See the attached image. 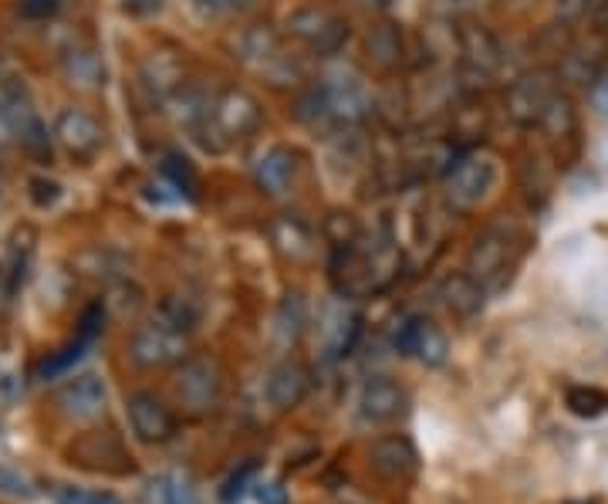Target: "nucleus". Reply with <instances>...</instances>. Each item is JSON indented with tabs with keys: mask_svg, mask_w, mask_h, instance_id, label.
Segmentation results:
<instances>
[{
	"mask_svg": "<svg viewBox=\"0 0 608 504\" xmlns=\"http://www.w3.org/2000/svg\"><path fill=\"white\" fill-rule=\"evenodd\" d=\"M159 504H199V501H196V488H193L186 478L173 474V478L162 481V497H159Z\"/></svg>",
	"mask_w": 608,
	"mask_h": 504,
	"instance_id": "nucleus-26",
	"label": "nucleus"
},
{
	"mask_svg": "<svg viewBox=\"0 0 608 504\" xmlns=\"http://www.w3.org/2000/svg\"><path fill=\"white\" fill-rule=\"evenodd\" d=\"M321 95H324V105H329V115H332V123L335 129L342 126H358L365 123L372 115V95L369 89H365L355 75H342V79H329L321 85Z\"/></svg>",
	"mask_w": 608,
	"mask_h": 504,
	"instance_id": "nucleus-7",
	"label": "nucleus"
},
{
	"mask_svg": "<svg viewBox=\"0 0 608 504\" xmlns=\"http://www.w3.org/2000/svg\"><path fill=\"white\" fill-rule=\"evenodd\" d=\"M395 345V353L405 356V359H420L423 366H443L446 356H450V339H446V332L423 319V316H413V319H405L392 339Z\"/></svg>",
	"mask_w": 608,
	"mask_h": 504,
	"instance_id": "nucleus-6",
	"label": "nucleus"
},
{
	"mask_svg": "<svg viewBox=\"0 0 608 504\" xmlns=\"http://www.w3.org/2000/svg\"><path fill=\"white\" fill-rule=\"evenodd\" d=\"M460 48H463L467 68L473 75H480V79H491V75L501 68V45L483 24H463L460 27Z\"/></svg>",
	"mask_w": 608,
	"mask_h": 504,
	"instance_id": "nucleus-14",
	"label": "nucleus"
},
{
	"mask_svg": "<svg viewBox=\"0 0 608 504\" xmlns=\"http://www.w3.org/2000/svg\"><path fill=\"white\" fill-rule=\"evenodd\" d=\"M186 332L176 329L173 322L159 319V322H149L142 325L136 335H133V359L139 366H173L180 359H186Z\"/></svg>",
	"mask_w": 608,
	"mask_h": 504,
	"instance_id": "nucleus-4",
	"label": "nucleus"
},
{
	"mask_svg": "<svg viewBox=\"0 0 608 504\" xmlns=\"http://www.w3.org/2000/svg\"><path fill=\"white\" fill-rule=\"evenodd\" d=\"M592 8H595V0H558L554 14L561 24H578L585 14H592Z\"/></svg>",
	"mask_w": 608,
	"mask_h": 504,
	"instance_id": "nucleus-29",
	"label": "nucleus"
},
{
	"mask_svg": "<svg viewBox=\"0 0 608 504\" xmlns=\"http://www.w3.org/2000/svg\"><path fill=\"white\" fill-rule=\"evenodd\" d=\"M295 170H298L295 149L291 146H271L254 167V180L264 193H284L288 183L295 180Z\"/></svg>",
	"mask_w": 608,
	"mask_h": 504,
	"instance_id": "nucleus-17",
	"label": "nucleus"
},
{
	"mask_svg": "<svg viewBox=\"0 0 608 504\" xmlns=\"http://www.w3.org/2000/svg\"><path fill=\"white\" fill-rule=\"evenodd\" d=\"M261 119H264L261 102L251 92H243V89L220 92L210 105V115L203 119L210 129V136H214L210 149H227L230 142L248 139L251 133H257Z\"/></svg>",
	"mask_w": 608,
	"mask_h": 504,
	"instance_id": "nucleus-1",
	"label": "nucleus"
},
{
	"mask_svg": "<svg viewBox=\"0 0 608 504\" xmlns=\"http://www.w3.org/2000/svg\"><path fill=\"white\" fill-rule=\"evenodd\" d=\"M99 504H122V501H118V497H112V494H102V501H99Z\"/></svg>",
	"mask_w": 608,
	"mask_h": 504,
	"instance_id": "nucleus-33",
	"label": "nucleus"
},
{
	"mask_svg": "<svg viewBox=\"0 0 608 504\" xmlns=\"http://www.w3.org/2000/svg\"><path fill=\"white\" fill-rule=\"evenodd\" d=\"M321 234L335 251H352L358 244V238H362V224L348 210H332L329 217H324V224H321Z\"/></svg>",
	"mask_w": 608,
	"mask_h": 504,
	"instance_id": "nucleus-22",
	"label": "nucleus"
},
{
	"mask_svg": "<svg viewBox=\"0 0 608 504\" xmlns=\"http://www.w3.org/2000/svg\"><path fill=\"white\" fill-rule=\"evenodd\" d=\"M332 21H335V14H329L324 8L308 4V8H298V11L288 14V34H295L298 42H305L311 48L318 37H321V31L329 27Z\"/></svg>",
	"mask_w": 608,
	"mask_h": 504,
	"instance_id": "nucleus-21",
	"label": "nucleus"
},
{
	"mask_svg": "<svg viewBox=\"0 0 608 504\" xmlns=\"http://www.w3.org/2000/svg\"><path fill=\"white\" fill-rule=\"evenodd\" d=\"M365 55L379 71H395L402 65V31L395 24H376L369 34H365Z\"/></svg>",
	"mask_w": 608,
	"mask_h": 504,
	"instance_id": "nucleus-18",
	"label": "nucleus"
},
{
	"mask_svg": "<svg viewBox=\"0 0 608 504\" xmlns=\"http://www.w3.org/2000/svg\"><path fill=\"white\" fill-rule=\"evenodd\" d=\"M592 21H595V27H598V31H608V0H595Z\"/></svg>",
	"mask_w": 608,
	"mask_h": 504,
	"instance_id": "nucleus-32",
	"label": "nucleus"
},
{
	"mask_svg": "<svg viewBox=\"0 0 608 504\" xmlns=\"http://www.w3.org/2000/svg\"><path fill=\"white\" fill-rule=\"evenodd\" d=\"M305 319H308L305 298H301L298 291H291L288 298L280 301V308H277V319H274L277 335H280L284 342H295V339L301 335V329H305Z\"/></svg>",
	"mask_w": 608,
	"mask_h": 504,
	"instance_id": "nucleus-25",
	"label": "nucleus"
},
{
	"mask_svg": "<svg viewBox=\"0 0 608 504\" xmlns=\"http://www.w3.org/2000/svg\"><path fill=\"white\" fill-rule=\"evenodd\" d=\"M369 468L382 481H410L420 471V454L410 437H399V434L379 437L369 447Z\"/></svg>",
	"mask_w": 608,
	"mask_h": 504,
	"instance_id": "nucleus-10",
	"label": "nucleus"
},
{
	"mask_svg": "<svg viewBox=\"0 0 608 504\" xmlns=\"http://www.w3.org/2000/svg\"><path fill=\"white\" fill-rule=\"evenodd\" d=\"M257 497L261 504H288V494L280 484H257Z\"/></svg>",
	"mask_w": 608,
	"mask_h": 504,
	"instance_id": "nucleus-31",
	"label": "nucleus"
},
{
	"mask_svg": "<svg viewBox=\"0 0 608 504\" xmlns=\"http://www.w3.org/2000/svg\"><path fill=\"white\" fill-rule=\"evenodd\" d=\"M538 126L544 129V136H548L551 142L575 139V133H578V112H575L572 99L561 95V92H554V99L548 102V108H544V115H541Z\"/></svg>",
	"mask_w": 608,
	"mask_h": 504,
	"instance_id": "nucleus-19",
	"label": "nucleus"
},
{
	"mask_svg": "<svg viewBox=\"0 0 608 504\" xmlns=\"http://www.w3.org/2000/svg\"><path fill=\"white\" fill-rule=\"evenodd\" d=\"M271 234H274V244L284 257H291V261H305L311 257V230L295 220V217H280L274 227H271Z\"/></svg>",
	"mask_w": 608,
	"mask_h": 504,
	"instance_id": "nucleus-20",
	"label": "nucleus"
},
{
	"mask_svg": "<svg viewBox=\"0 0 608 504\" xmlns=\"http://www.w3.org/2000/svg\"><path fill=\"white\" fill-rule=\"evenodd\" d=\"M311 390V373L298 363V359H284L277 363L271 373H267V386H264V393L271 400V406L277 410H291L298 406Z\"/></svg>",
	"mask_w": 608,
	"mask_h": 504,
	"instance_id": "nucleus-12",
	"label": "nucleus"
},
{
	"mask_svg": "<svg viewBox=\"0 0 608 504\" xmlns=\"http://www.w3.org/2000/svg\"><path fill=\"white\" fill-rule=\"evenodd\" d=\"M261 0H196V8L207 14V18H220V14H240V11H251L257 8Z\"/></svg>",
	"mask_w": 608,
	"mask_h": 504,
	"instance_id": "nucleus-27",
	"label": "nucleus"
},
{
	"mask_svg": "<svg viewBox=\"0 0 608 504\" xmlns=\"http://www.w3.org/2000/svg\"><path fill=\"white\" fill-rule=\"evenodd\" d=\"M564 406L585 420L601 416L608 410V390H598V386H567Z\"/></svg>",
	"mask_w": 608,
	"mask_h": 504,
	"instance_id": "nucleus-23",
	"label": "nucleus"
},
{
	"mask_svg": "<svg viewBox=\"0 0 608 504\" xmlns=\"http://www.w3.org/2000/svg\"><path fill=\"white\" fill-rule=\"evenodd\" d=\"M439 298H443L446 312H450L454 319H473L483 308L486 288L463 271V275H450L439 285Z\"/></svg>",
	"mask_w": 608,
	"mask_h": 504,
	"instance_id": "nucleus-16",
	"label": "nucleus"
},
{
	"mask_svg": "<svg viewBox=\"0 0 608 504\" xmlns=\"http://www.w3.org/2000/svg\"><path fill=\"white\" fill-rule=\"evenodd\" d=\"M240 51L248 61H271V58H277V34L271 31V24H254L243 31Z\"/></svg>",
	"mask_w": 608,
	"mask_h": 504,
	"instance_id": "nucleus-24",
	"label": "nucleus"
},
{
	"mask_svg": "<svg viewBox=\"0 0 608 504\" xmlns=\"http://www.w3.org/2000/svg\"><path fill=\"white\" fill-rule=\"evenodd\" d=\"M507 248H511V241H507V234L504 230H483V234L473 241V248H470V257H467V275L470 278H477L480 285H486V282H494L501 271L507 267Z\"/></svg>",
	"mask_w": 608,
	"mask_h": 504,
	"instance_id": "nucleus-13",
	"label": "nucleus"
},
{
	"mask_svg": "<svg viewBox=\"0 0 608 504\" xmlns=\"http://www.w3.org/2000/svg\"><path fill=\"white\" fill-rule=\"evenodd\" d=\"M68 460L74 463V468L99 471V474H129V471L136 468L129 447L122 444V437L112 434V431L81 434V437L68 447Z\"/></svg>",
	"mask_w": 608,
	"mask_h": 504,
	"instance_id": "nucleus-3",
	"label": "nucleus"
},
{
	"mask_svg": "<svg viewBox=\"0 0 608 504\" xmlns=\"http://www.w3.org/2000/svg\"><path fill=\"white\" fill-rule=\"evenodd\" d=\"M497 183V167L486 157H467L460 163H454V170L446 173V197H450L454 207L460 210H473L480 207V201L494 190Z\"/></svg>",
	"mask_w": 608,
	"mask_h": 504,
	"instance_id": "nucleus-5",
	"label": "nucleus"
},
{
	"mask_svg": "<svg viewBox=\"0 0 608 504\" xmlns=\"http://www.w3.org/2000/svg\"><path fill=\"white\" fill-rule=\"evenodd\" d=\"M129 423L142 444H167L176 437V413L146 390L129 397Z\"/></svg>",
	"mask_w": 608,
	"mask_h": 504,
	"instance_id": "nucleus-8",
	"label": "nucleus"
},
{
	"mask_svg": "<svg viewBox=\"0 0 608 504\" xmlns=\"http://www.w3.org/2000/svg\"><path fill=\"white\" fill-rule=\"evenodd\" d=\"M61 133H65V142H68V146H85V139L95 136V126L85 119V115H68L65 126H61Z\"/></svg>",
	"mask_w": 608,
	"mask_h": 504,
	"instance_id": "nucleus-28",
	"label": "nucleus"
},
{
	"mask_svg": "<svg viewBox=\"0 0 608 504\" xmlns=\"http://www.w3.org/2000/svg\"><path fill=\"white\" fill-rule=\"evenodd\" d=\"M55 497H58V504H99V501H102V494L81 491V488H61Z\"/></svg>",
	"mask_w": 608,
	"mask_h": 504,
	"instance_id": "nucleus-30",
	"label": "nucleus"
},
{
	"mask_svg": "<svg viewBox=\"0 0 608 504\" xmlns=\"http://www.w3.org/2000/svg\"><path fill=\"white\" fill-rule=\"evenodd\" d=\"M405 406H410V397H405V390L395 379H386V376L365 382V390L358 397V416L365 423H392L405 413Z\"/></svg>",
	"mask_w": 608,
	"mask_h": 504,
	"instance_id": "nucleus-11",
	"label": "nucleus"
},
{
	"mask_svg": "<svg viewBox=\"0 0 608 504\" xmlns=\"http://www.w3.org/2000/svg\"><path fill=\"white\" fill-rule=\"evenodd\" d=\"M58 406L71 420H95L105 413V386L95 376H78L58 393Z\"/></svg>",
	"mask_w": 608,
	"mask_h": 504,
	"instance_id": "nucleus-15",
	"label": "nucleus"
},
{
	"mask_svg": "<svg viewBox=\"0 0 608 504\" xmlns=\"http://www.w3.org/2000/svg\"><path fill=\"white\" fill-rule=\"evenodd\" d=\"M554 85H551V75L548 71H535V75H524L517 79L507 92V112L520 126H535L541 123V115L548 108V102L554 99Z\"/></svg>",
	"mask_w": 608,
	"mask_h": 504,
	"instance_id": "nucleus-9",
	"label": "nucleus"
},
{
	"mask_svg": "<svg viewBox=\"0 0 608 504\" xmlns=\"http://www.w3.org/2000/svg\"><path fill=\"white\" fill-rule=\"evenodd\" d=\"M176 400L183 403L186 413L203 416V413H214L220 406L223 397V373L214 359H186L176 373Z\"/></svg>",
	"mask_w": 608,
	"mask_h": 504,
	"instance_id": "nucleus-2",
	"label": "nucleus"
}]
</instances>
